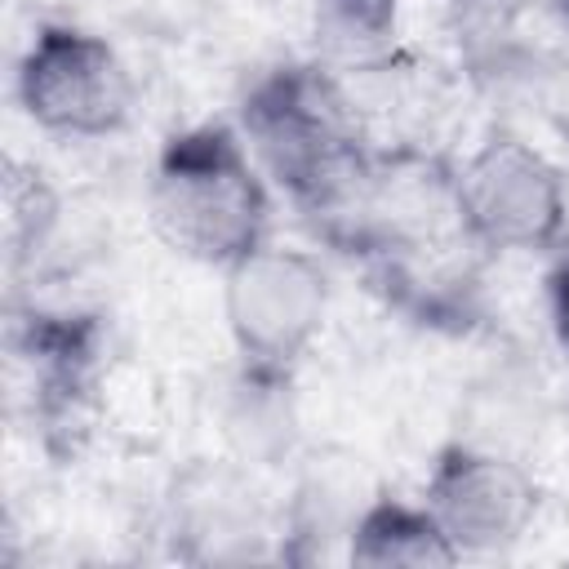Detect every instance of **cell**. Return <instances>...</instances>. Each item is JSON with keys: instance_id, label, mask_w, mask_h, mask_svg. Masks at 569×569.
<instances>
[{"instance_id": "1", "label": "cell", "mask_w": 569, "mask_h": 569, "mask_svg": "<svg viewBox=\"0 0 569 569\" xmlns=\"http://www.w3.org/2000/svg\"><path fill=\"white\" fill-rule=\"evenodd\" d=\"M236 129L267 182L342 244L369 196L378 156L329 62H280L262 71L240 98Z\"/></svg>"}, {"instance_id": "11", "label": "cell", "mask_w": 569, "mask_h": 569, "mask_svg": "<svg viewBox=\"0 0 569 569\" xmlns=\"http://www.w3.org/2000/svg\"><path fill=\"white\" fill-rule=\"evenodd\" d=\"M547 316L556 342L569 351V231L547 249Z\"/></svg>"}, {"instance_id": "7", "label": "cell", "mask_w": 569, "mask_h": 569, "mask_svg": "<svg viewBox=\"0 0 569 569\" xmlns=\"http://www.w3.org/2000/svg\"><path fill=\"white\" fill-rule=\"evenodd\" d=\"M18 360L31 378V409L49 440L71 436L102 387L107 333L89 311H36L18 329Z\"/></svg>"}, {"instance_id": "8", "label": "cell", "mask_w": 569, "mask_h": 569, "mask_svg": "<svg viewBox=\"0 0 569 569\" xmlns=\"http://www.w3.org/2000/svg\"><path fill=\"white\" fill-rule=\"evenodd\" d=\"M347 560L351 565H405V569H431V565H453L458 547L445 538L436 516L400 498H373L356 511L347 529Z\"/></svg>"}, {"instance_id": "12", "label": "cell", "mask_w": 569, "mask_h": 569, "mask_svg": "<svg viewBox=\"0 0 569 569\" xmlns=\"http://www.w3.org/2000/svg\"><path fill=\"white\" fill-rule=\"evenodd\" d=\"M556 4H560V9H565V18H569V0H556Z\"/></svg>"}, {"instance_id": "2", "label": "cell", "mask_w": 569, "mask_h": 569, "mask_svg": "<svg viewBox=\"0 0 569 569\" xmlns=\"http://www.w3.org/2000/svg\"><path fill=\"white\" fill-rule=\"evenodd\" d=\"M156 236L200 262L231 267L271 240V187L240 129L204 120L160 142L147 187Z\"/></svg>"}, {"instance_id": "6", "label": "cell", "mask_w": 569, "mask_h": 569, "mask_svg": "<svg viewBox=\"0 0 569 569\" xmlns=\"http://www.w3.org/2000/svg\"><path fill=\"white\" fill-rule=\"evenodd\" d=\"M422 502L458 547V556H476L502 551L529 529L538 489L529 471L507 453L480 445H445L431 462Z\"/></svg>"}, {"instance_id": "4", "label": "cell", "mask_w": 569, "mask_h": 569, "mask_svg": "<svg viewBox=\"0 0 569 569\" xmlns=\"http://www.w3.org/2000/svg\"><path fill=\"white\" fill-rule=\"evenodd\" d=\"M222 316L244 369L289 373L325 329V267L307 249L262 240L222 267Z\"/></svg>"}, {"instance_id": "9", "label": "cell", "mask_w": 569, "mask_h": 569, "mask_svg": "<svg viewBox=\"0 0 569 569\" xmlns=\"http://www.w3.org/2000/svg\"><path fill=\"white\" fill-rule=\"evenodd\" d=\"M311 31L325 62H373L400 31V0H316Z\"/></svg>"}, {"instance_id": "3", "label": "cell", "mask_w": 569, "mask_h": 569, "mask_svg": "<svg viewBox=\"0 0 569 569\" xmlns=\"http://www.w3.org/2000/svg\"><path fill=\"white\" fill-rule=\"evenodd\" d=\"M458 231L480 253H547L569 231V191L556 160L516 138H485L449 173Z\"/></svg>"}, {"instance_id": "10", "label": "cell", "mask_w": 569, "mask_h": 569, "mask_svg": "<svg viewBox=\"0 0 569 569\" xmlns=\"http://www.w3.org/2000/svg\"><path fill=\"white\" fill-rule=\"evenodd\" d=\"M58 222V200L44 182V173H22V169H9V182H4V236H9V253L22 258L31 249H40L49 240Z\"/></svg>"}, {"instance_id": "5", "label": "cell", "mask_w": 569, "mask_h": 569, "mask_svg": "<svg viewBox=\"0 0 569 569\" xmlns=\"http://www.w3.org/2000/svg\"><path fill=\"white\" fill-rule=\"evenodd\" d=\"M13 93L22 116L53 138H111L133 116V76L124 58L93 31L71 22L36 27Z\"/></svg>"}]
</instances>
